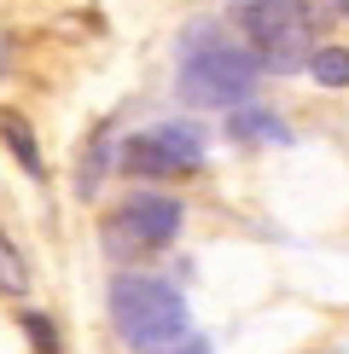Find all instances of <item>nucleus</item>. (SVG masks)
Returning <instances> with one entry per match:
<instances>
[{"mask_svg": "<svg viewBox=\"0 0 349 354\" xmlns=\"http://www.w3.org/2000/svg\"><path fill=\"white\" fill-rule=\"evenodd\" d=\"M262 76V58L244 41H222V35H198L181 53V99L198 111H233L251 105Z\"/></svg>", "mask_w": 349, "mask_h": 354, "instance_id": "obj_1", "label": "nucleus"}, {"mask_svg": "<svg viewBox=\"0 0 349 354\" xmlns=\"http://www.w3.org/2000/svg\"><path fill=\"white\" fill-rule=\"evenodd\" d=\"M111 319H116L123 343L152 354L186 331V297L157 273H116L111 279Z\"/></svg>", "mask_w": 349, "mask_h": 354, "instance_id": "obj_2", "label": "nucleus"}, {"mask_svg": "<svg viewBox=\"0 0 349 354\" xmlns=\"http://www.w3.org/2000/svg\"><path fill=\"white\" fill-rule=\"evenodd\" d=\"M233 29H239L244 47L262 58V70H274V76L309 70L314 18H309L303 0H239V6H233Z\"/></svg>", "mask_w": 349, "mask_h": 354, "instance_id": "obj_3", "label": "nucleus"}, {"mask_svg": "<svg viewBox=\"0 0 349 354\" xmlns=\"http://www.w3.org/2000/svg\"><path fill=\"white\" fill-rule=\"evenodd\" d=\"M181 221H186V209L169 192H128V198L105 215L99 244H105L111 261H145V256H163V250L181 239Z\"/></svg>", "mask_w": 349, "mask_h": 354, "instance_id": "obj_4", "label": "nucleus"}, {"mask_svg": "<svg viewBox=\"0 0 349 354\" xmlns=\"http://www.w3.org/2000/svg\"><path fill=\"white\" fill-rule=\"evenodd\" d=\"M204 151H210V140H204V128L193 122H157V128H140V134L123 140V163L134 180H169V174H186L204 163Z\"/></svg>", "mask_w": 349, "mask_h": 354, "instance_id": "obj_5", "label": "nucleus"}, {"mask_svg": "<svg viewBox=\"0 0 349 354\" xmlns=\"http://www.w3.org/2000/svg\"><path fill=\"white\" fill-rule=\"evenodd\" d=\"M227 134L239 140V145H291V128L274 111H262V105H233Z\"/></svg>", "mask_w": 349, "mask_h": 354, "instance_id": "obj_6", "label": "nucleus"}, {"mask_svg": "<svg viewBox=\"0 0 349 354\" xmlns=\"http://www.w3.org/2000/svg\"><path fill=\"white\" fill-rule=\"evenodd\" d=\"M0 140H6V151L24 163V174H35V180L47 174V163H41V145H35V134H29V122H24L18 111H6V105H0Z\"/></svg>", "mask_w": 349, "mask_h": 354, "instance_id": "obj_7", "label": "nucleus"}, {"mask_svg": "<svg viewBox=\"0 0 349 354\" xmlns=\"http://www.w3.org/2000/svg\"><path fill=\"white\" fill-rule=\"evenodd\" d=\"M309 76L320 87H349V47H338V41H326V47L309 53Z\"/></svg>", "mask_w": 349, "mask_h": 354, "instance_id": "obj_8", "label": "nucleus"}, {"mask_svg": "<svg viewBox=\"0 0 349 354\" xmlns=\"http://www.w3.org/2000/svg\"><path fill=\"white\" fill-rule=\"evenodd\" d=\"M0 290L6 297H24L29 290V268H24V256H18V244L0 232Z\"/></svg>", "mask_w": 349, "mask_h": 354, "instance_id": "obj_9", "label": "nucleus"}, {"mask_svg": "<svg viewBox=\"0 0 349 354\" xmlns=\"http://www.w3.org/2000/svg\"><path fill=\"white\" fill-rule=\"evenodd\" d=\"M24 331H29V343H35V354H64V343H58L47 314H24Z\"/></svg>", "mask_w": 349, "mask_h": 354, "instance_id": "obj_10", "label": "nucleus"}, {"mask_svg": "<svg viewBox=\"0 0 349 354\" xmlns=\"http://www.w3.org/2000/svg\"><path fill=\"white\" fill-rule=\"evenodd\" d=\"M111 163V151H105V140H93L87 145V157H82V198H93L99 192V169Z\"/></svg>", "mask_w": 349, "mask_h": 354, "instance_id": "obj_11", "label": "nucleus"}, {"mask_svg": "<svg viewBox=\"0 0 349 354\" xmlns=\"http://www.w3.org/2000/svg\"><path fill=\"white\" fill-rule=\"evenodd\" d=\"M303 6H309L314 24H338V18H349V0H303Z\"/></svg>", "mask_w": 349, "mask_h": 354, "instance_id": "obj_12", "label": "nucleus"}, {"mask_svg": "<svg viewBox=\"0 0 349 354\" xmlns=\"http://www.w3.org/2000/svg\"><path fill=\"white\" fill-rule=\"evenodd\" d=\"M152 354H210V343H204V337H193V331H181V337H174V343L152 348Z\"/></svg>", "mask_w": 349, "mask_h": 354, "instance_id": "obj_13", "label": "nucleus"}]
</instances>
